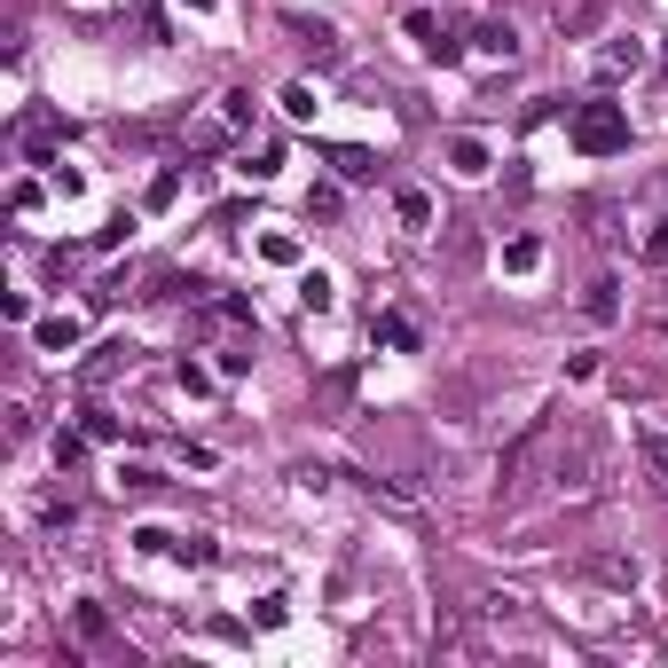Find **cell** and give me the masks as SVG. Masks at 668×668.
<instances>
[{"instance_id": "cell-1", "label": "cell", "mask_w": 668, "mask_h": 668, "mask_svg": "<svg viewBox=\"0 0 668 668\" xmlns=\"http://www.w3.org/2000/svg\"><path fill=\"white\" fill-rule=\"evenodd\" d=\"M558 441H566V417H558V409H551V417H535V425L504 449V464H495V495H504V504H520V495H527L535 480H551Z\"/></svg>"}, {"instance_id": "cell-2", "label": "cell", "mask_w": 668, "mask_h": 668, "mask_svg": "<svg viewBox=\"0 0 668 668\" xmlns=\"http://www.w3.org/2000/svg\"><path fill=\"white\" fill-rule=\"evenodd\" d=\"M566 134H574L582 157H614V150H629V111L621 103H582Z\"/></svg>"}, {"instance_id": "cell-3", "label": "cell", "mask_w": 668, "mask_h": 668, "mask_svg": "<svg viewBox=\"0 0 668 668\" xmlns=\"http://www.w3.org/2000/svg\"><path fill=\"white\" fill-rule=\"evenodd\" d=\"M590 480H598V433L590 425H566L558 464H551V487L558 495H590Z\"/></svg>"}, {"instance_id": "cell-4", "label": "cell", "mask_w": 668, "mask_h": 668, "mask_svg": "<svg viewBox=\"0 0 668 668\" xmlns=\"http://www.w3.org/2000/svg\"><path fill=\"white\" fill-rule=\"evenodd\" d=\"M629 449H637V464H645V480H652V495H668V425H645L629 433Z\"/></svg>"}, {"instance_id": "cell-5", "label": "cell", "mask_w": 668, "mask_h": 668, "mask_svg": "<svg viewBox=\"0 0 668 668\" xmlns=\"http://www.w3.org/2000/svg\"><path fill=\"white\" fill-rule=\"evenodd\" d=\"M629 71H645V40H637V32H614V40L598 48V79L614 88V79H629Z\"/></svg>"}, {"instance_id": "cell-6", "label": "cell", "mask_w": 668, "mask_h": 668, "mask_svg": "<svg viewBox=\"0 0 668 668\" xmlns=\"http://www.w3.org/2000/svg\"><path fill=\"white\" fill-rule=\"evenodd\" d=\"M409 40H417V48H425L433 63H456V55H464V40H456V32H449L441 17H425V9H417V17H409Z\"/></svg>"}, {"instance_id": "cell-7", "label": "cell", "mask_w": 668, "mask_h": 668, "mask_svg": "<svg viewBox=\"0 0 668 668\" xmlns=\"http://www.w3.org/2000/svg\"><path fill=\"white\" fill-rule=\"evenodd\" d=\"M32 347H40V354H71V347H79V315H40V322H32Z\"/></svg>"}, {"instance_id": "cell-8", "label": "cell", "mask_w": 668, "mask_h": 668, "mask_svg": "<svg viewBox=\"0 0 668 668\" xmlns=\"http://www.w3.org/2000/svg\"><path fill=\"white\" fill-rule=\"evenodd\" d=\"M472 48H480V55H495V63H520V32H512L504 17H487V24L472 32Z\"/></svg>"}, {"instance_id": "cell-9", "label": "cell", "mask_w": 668, "mask_h": 668, "mask_svg": "<svg viewBox=\"0 0 668 668\" xmlns=\"http://www.w3.org/2000/svg\"><path fill=\"white\" fill-rule=\"evenodd\" d=\"M291 32H299V48H307V55H315L322 71H330V63H339V55H347V48H339V32H330V24H307V17H299Z\"/></svg>"}, {"instance_id": "cell-10", "label": "cell", "mask_w": 668, "mask_h": 668, "mask_svg": "<svg viewBox=\"0 0 668 668\" xmlns=\"http://www.w3.org/2000/svg\"><path fill=\"white\" fill-rule=\"evenodd\" d=\"M590 582H606V590H621V598H629V590H637V558L598 551V558H590Z\"/></svg>"}, {"instance_id": "cell-11", "label": "cell", "mask_w": 668, "mask_h": 668, "mask_svg": "<svg viewBox=\"0 0 668 668\" xmlns=\"http://www.w3.org/2000/svg\"><path fill=\"white\" fill-rule=\"evenodd\" d=\"M614 9V0H566V9H558V32L566 40H582V32H598V17Z\"/></svg>"}, {"instance_id": "cell-12", "label": "cell", "mask_w": 668, "mask_h": 668, "mask_svg": "<svg viewBox=\"0 0 668 668\" xmlns=\"http://www.w3.org/2000/svg\"><path fill=\"white\" fill-rule=\"evenodd\" d=\"M370 330H378V339H386V347H401V354H417V347H425V339H417V322H409L401 307H386V315H378Z\"/></svg>"}, {"instance_id": "cell-13", "label": "cell", "mask_w": 668, "mask_h": 668, "mask_svg": "<svg viewBox=\"0 0 668 668\" xmlns=\"http://www.w3.org/2000/svg\"><path fill=\"white\" fill-rule=\"evenodd\" d=\"M582 315H590V322H614V315H621V284H614V276H598L590 291H582Z\"/></svg>"}, {"instance_id": "cell-14", "label": "cell", "mask_w": 668, "mask_h": 668, "mask_svg": "<svg viewBox=\"0 0 668 668\" xmlns=\"http://www.w3.org/2000/svg\"><path fill=\"white\" fill-rule=\"evenodd\" d=\"M330 165H339V182H378V157H370V150H354V142L330 150Z\"/></svg>"}, {"instance_id": "cell-15", "label": "cell", "mask_w": 668, "mask_h": 668, "mask_svg": "<svg viewBox=\"0 0 668 668\" xmlns=\"http://www.w3.org/2000/svg\"><path fill=\"white\" fill-rule=\"evenodd\" d=\"M504 268L512 276H535L543 268V236H504Z\"/></svg>"}, {"instance_id": "cell-16", "label": "cell", "mask_w": 668, "mask_h": 668, "mask_svg": "<svg viewBox=\"0 0 668 668\" xmlns=\"http://www.w3.org/2000/svg\"><path fill=\"white\" fill-rule=\"evenodd\" d=\"M449 165H456L464 182H480V174H487V142H472V134H456V142H449Z\"/></svg>"}, {"instance_id": "cell-17", "label": "cell", "mask_w": 668, "mask_h": 668, "mask_svg": "<svg viewBox=\"0 0 668 668\" xmlns=\"http://www.w3.org/2000/svg\"><path fill=\"white\" fill-rule=\"evenodd\" d=\"M393 213H401V228H433V197H425V189H401Z\"/></svg>"}, {"instance_id": "cell-18", "label": "cell", "mask_w": 668, "mask_h": 668, "mask_svg": "<svg viewBox=\"0 0 668 668\" xmlns=\"http://www.w3.org/2000/svg\"><path fill=\"white\" fill-rule=\"evenodd\" d=\"M71 629H79V645H103L111 637V614L103 606H71Z\"/></svg>"}, {"instance_id": "cell-19", "label": "cell", "mask_w": 668, "mask_h": 668, "mask_svg": "<svg viewBox=\"0 0 668 668\" xmlns=\"http://www.w3.org/2000/svg\"><path fill=\"white\" fill-rule=\"evenodd\" d=\"M244 174H253V182H276V174H284V142H260L253 157H244Z\"/></svg>"}, {"instance_id": "cell-20", "label": "cell", "mask_w": 668, "mask_h": 668, "mask_svg": "<svg viewBox=\"0 0 668 668\" xmlns=\"http://www.w3.org/2000/svg\"><path fill=\"white\" fill-rule=\"evenodd\" d=\"M119 487H126V495H150V487H165V472H157V464H126V456H119Z\"/></svg>"}, {"instance_id": "cell-21", "label": "cell", "mask_w": 668, "mask_h": 668, "mask_svg": "<svg viewBox=\"0 0 668 668\" xmlns=\"http://www.w3.org/2000/svg\"><path fill=\"white\" fill-rule=\"evenodd\" d=\"M339 205H347L339 182H315V189H307V213H315V220H339Z\"/></svg>"}, {"instance_id": "cell-22", "label": "cell", "mask_w": 668, "mask_h": 668, "mask_svg": "<svg viewBox=\"0 0 668 668\" xmlns=\"http://www.w3.org/2000/svg\"><path fill=\"white\" fill-rule=\"evenodd\" d=\"M637 260H645V268H668V220H652V228L637 236Z\"/></svg>"}, {"instance_id": "cell-23", "label": "cell", "mask_w": 668, "mask_h": 668, "mask_svg": "<svg viewBox=\"0 0 668 668\" xmlns=\"http://www.w3.org/2000/svg\"><path fill=\"white\" fill-rule=\"evenodd\" d=\"M79 433H88V441H119L126 425H119V417H111V409H88V417H79Z\"/></svg>"}, {"instance_id": "cell-24", "label": "cell", "mask_w": 668, "mask_h": 668, "mask_svg": "<svg viewBox=\"0 0 668 668\" xmlns=\"http://www.w3.org/2000/svg\"><path fill=\"white\" fill-rule=\"evenodd\" d=\"M174 558L182 566H213V535H174Z\"/></svg>"}, {"instance_id": "cell-25", "label": "cell", "mask_w": 668, "mask_h": 668, "mask_svg": "<svg viewBox=\"0 0 668 668\" xmlns=\"http://www.w3.org/2000/svg\"><path fill=\"white\" fill-rule=\"evenodd\" d=\"M220 126H253V95H244V88L220 95Z\"/></svg>"}, {"instance_id": "cell-26", "label": "cell", "mask_w": 668, "mask_h": 668, "mask_svg": "<svg viewBox=\"0 0 668 668\" xmlns=\"http://www.w3.org/2000/svg\"><path fill=\"white\" fill-rule=\"evenodd\" d=\"M71 520H79L71 495H40V527H71Z\"/></svg>"}, {"instance_id": "cell-27", "label": "cell", "mask_w": 668, "mask_h": 668, "mask_svg": "<svg viewBox=\"0 0 668 668\" xmlns=\"http://www.w3.org/2000/svg\"><path fill=\"white\" fill-rule=\"evenodd\" d=\"M182 197V174H174V165H165V174L150 182V213H165V205H174Z\"/></svg>"}, {"instance_id": "cell-28", "label": "cell", "mask_w": 668, "mask_h": 668, "mask_svg": "<svg viewBox=\"0 0 668 668\" xmlns=\"http://www.w3.org/2000/svg\"><path fill=\"white\" fill-rule=\"evenodd\" d=\"M48 449H55V464H63V472H71V464H79V456H88V433H55V441H48Z\"/></svg>"}, {"instance_id": "cell-29", "label": "cell", "mask_w": 668, "mask_h": 668, "mask_svg": "<svg viewBox=\"0 0 668 668\" xmlns=\"http://www.w3.org/2000/svg\"><path fill=\"white\" fill-rule=\"evenodd\" d=\"M260 253H268L276 268H299V244H291V236H260Z\"/></svg>"}, {"instance_id": "cell-30", "label": "cell", "mask_w": 668, "mask_h": 668, "mask_svg": "<svg viewBox=\"0 0 668 668\" xmlns=\"http://www.w3.org/2000/svg\"><path fill=\"white\" fill-rule=\"evenodd\" d=\"M284 111H291V119H315V88H307V79H299V88H284Z\"/></svg>"}, {"instance_id": "cell-31", "label": "cell", "mask_w": 668, "mask_h": 668, "mask_svg": "<svg viewBox=\"0 0 668 668\" xmlns=\"http://www.w3.org/2000/svg\"><path fill=\"white\" fill-rule=\"evenodd\" d=\"M299 299H307V307H315V315H322V307H330V276H322V268H315V276H307V284H299Z\"/></svg>"}, {"instance_id": "cell-32", "label": "cell", "mask_w": 668, "mask_h": 668, "mask_svg": "<svg viewBox=\"0 0 668 668\" xmlns=\"http://www.w3.org/2000/svg\"><path fill=\"white\" fill-rule=\"evenodd\" d=\"M174 378H182V386H189V393H213V370H205V362H182V370H174Z\"/></svg>"}, {"instance_id": "cell-33", "label": "cell", "mask_w": 668, "mask_h": 668, "mask_svg": "<svg viewBox=\"0 0 668 668\" xmlns=\"http://www.w3.org/2000/svg\"><path fill=\"white\" fill-rule=\"evenodd\" d=\"M189 9H220V0H189Z\"/></svg>"}, {"instance_id": "cell-34", "label": "cell", "mask_w": 668, "mask_h": 668, "mask_svg": "<svg viewBox=\"0 0 668 668\" xmlns=\"http://www.w3.org/2000/svg\"><path fill=\"white\" fill-rule=\"evenodd\" d=\"M652 189H660V197H668V174H660V182H652Z\"/></svg>"}]
</instances>
